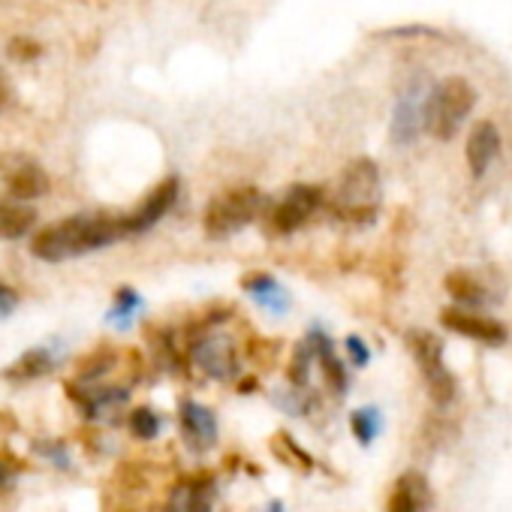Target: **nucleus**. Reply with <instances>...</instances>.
<instances>
[{
  "instance_id": "9d476101",
  "label": "nucleus",
  "mask_w": 512,
  "mask_h": 512,
  "mask_svg": "<svg viewBox=\"0 0 512 512\" xmlns=\"http://www.w3.org/2000/svg\"><path fill=\"white\" fill-rule=\"evenodd\" d=\"M175 196H178V178L160 181V184L142 199V205H139L136 211L124 214V229H127V235L145 232V229H151L160 217H166V211L175 205Z\"/></svg>"
},
{
  "instance_id": "b1692460",
  "label": "nucleus",
  "mask_w": 512,
  "mask_h": 512,
  "mask_svg": "<svg viewBox=\"0 0 512 512\" xmlns=\"http://www.w3.org/2000/svg\"><path fill=\"white\" fill-rule=\"evenodd\" d=\"M344 347H347V353H350V359H353V365H356V368H362V365H368V359H371V353H368V347H365V341H362V338H356V335H350Z\"/></svg>"
},
{
  "instance_id": "20e7f679",
  "label": "nucleus",
  "mask_w": 512,
  "mask_h": 512,
  "mask_svg": "<svg viewBox=\"0 0 512 512\" xmlns=\"http://www.w3.org/2000/svg\"><path fill=\"white\" fill-rule=\"evenodd\" d=\"M263 208V196L253 187H241V190H229L223 196H214L205 208V232L211 238H226L238 229H244L250 220H256Z\"/></svg>"
},
{
  "instance_id": "7ed1b4c3",
  "label": "nucleus",
  "mask_w": 512,
  "mask_h": 512,
  "mask_svg": "<svg viewBox=\"0 0 512 512\" xmlns=\"http://www.w3.org/2000/svg\"><path fill=\"white\" fill-rule=\"evenodd\" d=\"M476 106V91L464 76H446L440 79L425 100V130L437 142H449L458 136L461 124Z\"/></svg>"
},
{
  "instance_id": "5701e85b",
  "label": "nucleus",
  "mask_w": 512,
  "mask_h": 512,
  "mask_svg": "<svg viewBox=\"0 0 512 512\" xmlns=\"http://www.w3.org/2000/svg\"><path fill=\"white\" fill-rule=\"evenodd\" d=\"M275 446H278V455L287 458L290 464L296 461V467H302V470H311V467H314L311 455L302 452V446H299L290 434H278V437H275Z\"/></svg>"
},
{
  "instance_id": "dca6fc26",
  "label": "nucleus",
  "mask_w": 512,
  "mask_h": 512,
  "mask_svg": "<svg viewBox=\"0 0 512 512\" xmlns=\"http://www.w3.org/2000/svg\"><path fill=\"white\" fill-rule=\"evenodd\" d=\"M244 290L250 293V299L266 308L269 314H284L290 308V296L287 290L272 278V275H256V278H247L244 281Z\"/></svg>"
},
{
  "instance_id": "423d86ee",
  "label": "nucleus",
  "mask_w": 512,
  "mask_h": 512,
  "mask_svg": "<svg viewBox=\"0 0 512 512\" xmlns=\"http://www.w3.org/2000/svg\"><path fill=\"white\" fill-rule=\"evenodd\" d=\"M323 199H326L323 190L314 187V184H296V187H290V190L272 205V214H269L272 229L281 232V235L302 229V226L314 217V211L323 205Z\"/></svg>"
},
{
  "instance_id": "a211bd4d",
  "label": "nucleus",
  "mask_w": 512,
  "mask_h": 512,
  "mask_svg": "<svg viewBox=\"0 0 512 512\" xmlns=\"http://www.w3.org/2000/svg\"><path fill=\"white\" fill-rule=\"evenodd\" d=\"M52 368H55L52 350H49V347H34V350H28L19 362H13V365L4 371V377H7V380H37V377H46Z\"/></svg>"
},
{
  "instance_id": "f8f14e48",
  "label": "nucleus",
  "mask_w": 512,
  "mask_h": 512,
  "mask_svg": "<svg viewBox=\"0 0 512 512\" xmlns=\"http://www.w3.org/2000/svg\"><path fill=\"white\" fill-rule=\"evenodd\" d=\"M500 145H503V142H500V130H497L494 121H479V124H473V130H470V136H467V145H464L467 169H470L473 178H482V175L491 169L494 157L500 154Z\"/></svg>"
},
{
  "instance_id": "f03ea898",
  "label": "nucleus",
  "mask_w": 512,
  "mask_h": 512,
  "mask_svg": "<svg viewBox=\"0 0 512 512\" xmlns=\"http://www.w3.org/2000/svg\"><path fill=\"white\" fill-rule=\"evenodd\" d=\"M380 199H383L380 169L374 160L359 157L341 172V181L332 196V214L347 223H371L380 211Z\"/></svg>"
},
{
  "instance_id": "39448f33",
  "label": "nucleus",
  "mask_w": 512,
  "mask_h": 512,
  "mask_svg": "<svg viewBox=\"0 0 512 512\" xmlns=\"http://www.w3.org/2000/svg\"><path fill=\"white\" fill-rule=\"evenodd\" d=\"M407 347H410V353H413V359H416V365H419V371L425 377V386H428L431 398L437 404H449L455 398V377L443 362L440 338L425 332V329H413L407 335Z\"/></svg>"
},
{
  "instance_id": "f3484780",
  "label": "nucleus",
  "mask_w": 512,
  "mask_h": 512,
  "mask_svg": "<svg viewBox=\"0 0 512 512\" xmlns=\"http://www.w3.org/2000/svg\"><path fill=\"white\" fill-rule=\"evenodd\" d=\"M311 344H314V353H317V365H320V371L326 377V386L335 395H344L347 392V371H344L341 359L335 356L332 341L326 335H317V338H311Z\"/></svg>"
},
{
  "instance_id": "9b49d317",
  "label": "nucleus",
  "mask_w": 512,
  "mask_h": 512,
  "mask_svg": "<svg viewBox=\"0 0 512 512\" xmlns=\"http://www.w3.org/2000/svg\"><path fill=\"white\" fill-rule=\"evenodd\" d=\"M193 362L214 380H232L238 374V353L229 338H202L193 344Z\"/></svg>"
},
{
  "instance_id": "393cba45",
  "label": "nucleus",
  "mask_w": 512,
  "mask_h": 512,
  "mask_svg": "<svg viewBox=\"0 0 512 512\" xmlns=\"http://www.w3.org/2000/svg\"><path fill=\"white\" fill-rule=\"evenodd\" d=\"M10 55L19 58V61H31V58L40 55V46H37L34 40H22V37H19V40L10 43Z\"/></svg>"
},
{
  "instance_id": "0eeeda50",
  "label": "nucleus",
  "mask_w": 512,
  "mask_h": 512,
  "mask_svg": "<svg viewBox=\"0 0 512 512\" xmlns=\"http://www.w3.org/2000/svg\"><path fill=\"white\" fill-rule=\"evenodd\" d=\"M440 323H443L449 332H455V335H461V338H470V341H476V344H485V347H500V344H506V326H503L500 320H494V317L476 311V308H461V305L446 308V311L440 314Z\"/></svg>"
},
{
  "instance_id": "4be33fe9",
  "label": "nucleus",
  "mask_w": 512,
  "mask_h": 512,
  "mask_svg": "<svg viewBox=\"0 0 512 512\" xmlns=\"http://www.w3.org/2000/svg\"><path fill=\"white\" fill-rule=\"evenodd\" d=\"M142 308V299L133 290H118L115 296V308L109 311V320L118 326H130V317Z\"/></svg>"
},
{
  "instance_id": "f257e3e1",
  "label": "nucleus",
  "mask_w": 512,
  "mask_h": 512,
  "mask_svg": "<svg viewBox=\"0 0 512 512\" xmlns=\"http://www.w3.org/2000/svg\"><path fill=\"white\" fill-rule=\"evenodd\" d=\"M121 235H127L124 217L73 214L55 226H46L34 238L31 250H34V256H40V260H46V263H64V260H76V256L103 250L112 241H118Z\"/></svg>"
},
{
  "instance_id": "6ab92c4d",
  "label": "nucleus",
  "mask_w": 512,
  "mask_h": 512,
  "mask_svg": "<svg viewBox=\"0 0 512 512\" xmlns=\"http://www.w3.org/2000/svg\"><path fill=\"white\" fill-rule=\"evenodd\" d=\"M37 214L19 202H0V238H22L31 232Z\"/></svg>"
},
{
  "instance_id": "bb28decb",
  "label": "nucleus",
  "mask_w": 512,
  "mask_h": 512,
  "mask_svg": "<svg viewBox=\"0 0 512 512\" xmlns=\"http://www.w3.org/2000/svg\"><path fill=\"white\" fill-rule=\"evenodd\" d=\"M16 467L10 464V461H4V458H0V488H7V485H13L16 482Z\"/></svg>"
},
{
  "instance_id": "a878e982",
  "label": "nucleus",
  "mask_w": 512,
  "mask_h": 512,
  "mask_svg": "<svg viewBox=\"0 0 512 512\" xmlns=\"http://www.w3.org/2000/svg\"><path fill=\"white\" fill-rule=\"evenodd\" d=\"M16 305H19V296H16V290H10L7 284H0V320L10 317V314L16 311Z\"/></svg>"
},
{
  "instance_id": "aec40b11",
  "label": "nucleus",
  "mask_w": 512,
  "mask_h": 512,
  "mask_svg": "<svg viewBox=\"0 0 512 512\" xmlns=\"http://www.w3.org/2000/svg\"><path fill=\"white\" fill-rule=\"evenodd\" d=\"M130 431L139 440H154L160 434V416L151 407H136L130 413Z\"/></svg>"
},
{
  "instance_id": "ddd939ff",
  "label": "nucleus",
  "mask_w": 512,
  "mask_h": 512,
  "mask_svg": "<svg viewBox=\"0 0 512 512\" xmlns=\"http://www.w3.org/2000/svg\"><path fill=\"white\" fill-rule=\"evenodd\" d=\"M178 422H181V434L193 452H205L217 443V419L208 407H202L196 401H181Z\"/></svg>"
},
{
  "instance_id": "2eb2a0df",
  "label": "nucleus",
  "mask_w": 512,
  "mask_h": 512,
  "mask_svg": "<svg viewBox=\"0 0 512 512\" xmlns=\"http://www.w3.org/2000/svg\"><path fill=\"white\" fill-rule=\"evenodd\" d=\"M443 287L455 299V305H461V308H482L488 302V287L473 272H467V269L449 272Z\"/></svg>"
},
{
  "instance_id": "cd10ccee",
  "label": "nucleus",
  "mask_w": 512,
  "mask_h": 512,
  "mask_svg": "<svg viewBox=\"0 0 512 512\" xmlns=\"http://www.w3.org/2000/svg\"><path fill=\"white\" fill-rule=\"evenodd\" d=\"M7 103H10V85H7L4 73H0V109H4Z\"/></svg>"
},
{
  "instance_id": "4468645a",
  "label": "nucleus",
  "mask_w": 512,
  "mask_h": 512,
  "mask_svg": "<svg viewBox=\"0 0 512 512\" xmlns=\"http://www.w3.org/2000/svg\"><path fill=\"white\" fill-rule=\"evenodd\" d=\"M431 509V485L419 470H404L389 494L386 512H428Z\"/></svg>"
},
{
  "instance_id": "1a4fd4ad",
  "label": "nucleus",
  "mask_w": 512,
  "mask_h": 512,
  "mask_svg": "<svg viewBox=\"0 0 512 512\" xmlns=\"http://www.w3.org/2000/svg\"><path fill=\"white\" fill-rule=\"evenodd\" d=\"M425 100H428V91L422 85H413L398 97L392 109V124H389V136L395 145H410L419 136V130H425Z\"/></svg>"
},
{
  "instance_id": "412c9836",
  "label": "nucleus",
  "mask_w": 512,
  "mask_h": 512,
  "mask_svg": "<svg viewBox=\"0 0 512 512\" xmlns=\"http://www.w3.org/2000/svg\"><path fill=\"white\" fill-rule=\"evenodd\" d=\"M350 425H353L356 440H359L362 446H368V443L377 437V431H380V416H377L374 407H365V410H356V413H353Z\"/></svg>"
},
{
  "instance_id": "6e6552de",
  "label": "nucleus",
  "mask_w": 512,
  "mask_h": 512,
  "mask_svg": "<svg viewBox=\"0 0 512 512\" xmlns=\"http://www.w3.org/2000/svg\"><path fill=\"white\" fill-rule=\"evenodd\" d=\"M0 178H4L10 196L16 199H37L49 193V175L25 154L0 157Z\"/></svg>"
}]
</instances>
